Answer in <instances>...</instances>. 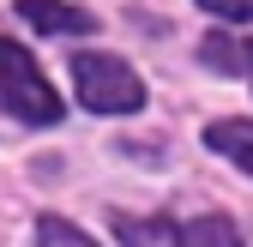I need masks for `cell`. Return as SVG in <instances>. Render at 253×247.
<instances>
[{
	"instance_id": "8992f818",
	"label": "cell",
	"mask_w": 253,
	"mask_h": 247,
	"mask_svg": "<svg viewBox=\"0 0 253 247\" xmlns=\"http://www.w3.org/2000/svg\"><path fill=\"white\" fill-rule=\"evenodd\" d=\"M205 145L223 151V157H235L253 175V121H211V127H205Z\"/></svg>"
},
{
	"instance_id": "6da1fadb",
	"label": "cell",
	"mask_w": 253,
	"mask_h": 247,
	"mask_svg": "<svg viewBox=\"0 0 253 247\" xmlns=\"http://www.w3.org/2000/svg\"><path fill=\"white\" fill-rule=\"evenodd\" d=\"M0 109L12 121H24V127H54L60 121V97L37 73V60L18 42H6V37H0Z\"/></svg>"
},
{
	"instance_id": "7a4b0ae2",
	"label": "cell",
	"mask_w": 253,
	"mask_h": 247,
	"mask_svg": "<svg viewBox=\"0 0 253 247\" xmlns=\"http://www.w3.org/2000/svg\"><path fill=\"white\" fill-rule=\"evenodd\" d=\"M73 84H79V103L97 109V115H133L145 109V84L139 73L115 54H73Z\"/></svg>"
},
{
	"instance_id": "277c9868",
	"label": "cell",
	"mask_w": 253,
	"mask_h": 247,
	"mask_svg": "<svg viewBox=\"0 0 253 247\" xmlns=\"http://www.w3.org/2000/svg\"><path fill=\"white\" fill-rule=\"evenodd\" d=\"M199 60L205 67H217V73H253V37H205L199 42Z\"/></svg>"
},
{
	"instance_id": "52a82bcc",
	"label": "cell",
	"mask_w": 253,
	"mask_h": 247,
	"mask_svg": "<svg viewBox=\"0 0 253 247\" xmlns=\"http://www.w3.org/2000/svg\"><path fill=\"white\" fill-rule=\"evenodd\" d=\"M181 247H241V235L229 217H193L181 229Z\"/></svg>"
},
{
	"instance_id": "9c48e42d",
	"label": "cell",
	"mask_w": 253,
	"mask_h": 247,
	"mask_svg": "<svg viewBox=\"0 0 253 247\" xmlns=\"http://www.w3.org/2000/svg\"><path fill=\"white\" fill-rule=\"evenodd\" d=\"M199 6L217 18H253V0H199Z\"/></svg>"
},
{
	"instance_id": "5b68a950",
	"label": "cell",
	"mask_w": 253,
	"mask_h": 247,
	"mask_svg": "<svg viewBox=\"0 0 253 247\" xmlns=\"http://www.w3.org/2000/svg\"><path fill=\"white\" fill-rule=\"evenodd\" d=\"M115 235L126 247H181L175 217H115Z\"/></svg>"
},
{
	"instance_id": "3957f363",
	"label": "cell",
	"mask_w": 253,
	"mask_h": 247,
	"mask_svg": "<svg viewBox=\"0 0 253 247\" xmlns=\"http://www.w3.org/2000/svg\"><path fill=\"white\" fill-rule=\"evenodd\" d=\"M18 18L48 30V37H90L97 30V18L84 6H60V0H18Z\"/></svg>"
},
{
	"instance_id": "ba28073f",
	"label": "cell",
	"mask_w": 253,
	"mask_h": 247,
	"mask_svg": "<svg viewBox=\"0 0 253 247\" xmlns=\"http://www.w3.org/2000/svg\"><path fill=\"white\" fill-rule=\"evenodd\" d=\"M37 241L42 247H90L73 223H60V217H37Z\"/></svg>"
}]
</instances>
